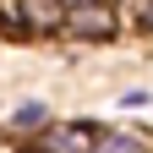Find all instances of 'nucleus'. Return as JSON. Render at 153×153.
I'll return each mask as SVG.
<instances>
[{"instance_id":"nucleus-3","label":"nucleus","mask_w":153,"mask_h":153,"mask_svg":"<svg viewBox=\"0 0 153 153\" xmlns=\"http://www.w3.org/2000/svg\"><path fill=\"white\" fill-rule=\"evenodd\" d=\"M16 11H22V33L27 38H55L66 27V6L60 0H16Z\"/></svg>"},{"instance_id":"nucleus-1","label":"nucleus","mask_w":153,"mask_h":153,"mask_svg":"<svg viewBox=\"0 0 153 153\" xmlns=\"http://www.w3.org/2000/svg\"><path fill=\"white\" fill-rule=\"evenodd\" d=\"M60 33H66V38H76V44H115V38H120V6H115V0L71 6Z\"/></svg>"},{"instance_id":"nucleus-2","label":"nucleus","mask_w":153,"mask_h":153,"mask_svg":"<svg viewBox=\"0 0 153 153\" xmlns=\"http://www.w3.org/2000/svg\"><path fill=\"white\" fill-rule=\"evenodd\" d=\"M99 120H60V126H38L27 131V153H93Z\"/></svg>"},{"instance_id":"nucleus-8","label":"nucleus","mask_w":153,"mask_h":153,"mask_svg":"<svg viewBox=\"0 0 153 153\" xmlns=\"http://www.w3.org/2000/svg\"><path fill=\"white\" fill-rule=\"evenodd\" d=\"M60 6H66V11H71V6H93V0H60Z\"/></svg>"},{"instance_id":"nucleus-7","label":"nucleus","mask_w":153,"mask_h":153,"mask_svg":"<svg viewBox=\"0 0 153 153\" xmlns=\"http://www.w3.org/2000/svg\"><path fill=\"white\" fill-rule=\"evenodd\" d=\"M148 99H153L148 88H131V93H120V104H131V109H137V104H148Z\"/></svg>"},{"instance_id":"nucleus-5","label":"nucleus","mask_w":153,"mask_h":153,"mask_svg":"<svg viewBox=\"0 0 153 153\" xmlns=\"http://www.w3.org/2000/svg\"><path fill=\"white\" fill-rule=\"evenodd\" d=\"M33 126H49V104H16V115H11V131H27Z\"/></svg>"},{"instance_id":"nucleus-6","label":"nucleus","mask_w":153,"mask_h":153,"mask_svg":"<svg viewBox=\"0 0 153 153\" xmlns=\"http://www.w3.org/2000/svg\"><path fill=\"white\" fill-rule=\"evenodd\" d=\"M131 22H137V27L153 38V0H131Z\"/></svg>"},{"instance_id":"nucleus-4","label":"nucleus","mask_w":153,"mask_h":153,"mask_svg":"<svg viewBox=\"0 0 153 153\" xmlns=\"http://www.w3.org/2000/svg\"><path fill=\"white\" fill-rule=\"evenodd\" d=\"M93 153H148V137L142 131H109V126H99Z\"/></svg>"}]
</instances>
